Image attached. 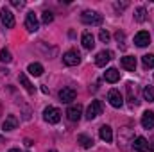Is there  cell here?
I'll list each match as a JSON object with an SVG mask.
<instances>
[{
  "mask_svg": "<svg viewBox=\"0 0 154 152\" xmlns=\"http://www.w3.org/2000/svg\"><path fill=\"white\" fill-rule=\"evenodd\" d=\"M81 20H82V23H86V25H100L104 18H102V14L97 13V11H84V13L81 14Z\"/></svg>",
  "mask_w": 154,
  "mask_h": 152,
  "instance_id": "1",
  "label": "cell"
},
{
  "mask_svg": "<svg viewBox=\"0 0 154 152\" xmlns=\"http://www.w3.org/2000/svg\"><path fill=\"white\" fill-rule=\"evenodd\" d=\"M43 120L48 122V123H59V120H61V111H59L57 108L48 106V108H45V111H43Z\"/></svg>",
  "mask_w": 154,
  "mask_h": 152,
  "instance_id": "2",
  "label": "cell"
},
{
  "mask_svg": "<svg viewBox=\"0 0 154 152\" xmlns=\"http://www.w3.org/2000/svg\"><path fill=\"white\" fill-rule=\"evenodd\" d=\"M99 114H102V102H100V100H91V104H90L88 109H86V118H88V120H93V118H97Z\"/></svg>",
  "mask_w": 154,
  "mask_h": 152,
  "instance_id": "3",
  "label": "cell"
},
{
  "mask_svg": "<svg viewBox=\"0 0 154 152\" xmlns=\"http://www.w3.org/2000/svg\"><path fill=\"white\" fill-rule=\"evenodd\" d=\"M63 63H65L66 66H75V65L81 63V54H79L77 50H68V52H65Z\"/></svg>",
  "mask_w": 154,
  "mask_h": 152,
  "instance_id": "4",
  "label": "cell"
},
{
  "mask_svg": "<svg viewBox=\"0 0 154 152\" xmlns=\"http://www.w3.org/2000/svg\"><path fill=\"white\" fill-rule=\"evenodd\" d=\"M25 29L29 31V32H36L39 29V22H38V16L31 11V13H27V16H25Z\"/></svg>",
  "mask_w": 154,
  "mask_h": 152,
  "instance_id": "5",
  "label": "cell"
},
{
  "mask_svg": "<svg viewBox=\"0 0 154 152\" xmlns=\"http://www.w3.org/2000/svg\"><path fill=\"white\" fill-rule=\"evenodd\" d=\"M108 100H109V104H111L113 108H116V109L124 106V97H122V93H120L118 90H109Z\"/></svg>",
  "mask_w": 154,
  "mask_h": 152,
  "instance_id": "6",
  "label": "cell"
},
{
  "mask_svg": "<svg viewBox=\"0 0 154 152\" xmlns=\"http://www.w3.org/2000/svg\"><path fill=\"white\" fill-rule=\"evenodd\" d=\"M0 20H2V23H4L7 29H13V27H14V14H13L7 7H4V9L0 11Z\"/></svg>",
  "mask_w": 154,
  "mask_h": 152,
  "instance_id": "7",
  "label": "cell"
},
{
  "mask_svg": "<svg viewBox=\"0 0 154 152\" xmlns=\"http://www.w3.org/2000/svg\"><path fill=\"white\" fill-rule=\"evenodd\" d=\"M111 59H113V52H111V50H102V52L97 54V57H95V65H97V66H106Z\"/></svg>",
  "mask_w": 154,
  "mask_h": 152,
  "instance_id": "8",
  "label": "cell"
},
{
  "mask_svg": "<svg viewBox=\"0 0 154 152\" xmlns=\"http://www.w3.org/2000/svg\"><path fill=\"white\" fill-rule=\"evenodd\" d=\"M81 114H82V106H81V104H72V106L66 109V116H68L70 122L81 120Z\"/></svg>",
  "mask_w": 154,
  "mask_h": 152,
  "instance_id": "9",
  "label": "cell"
},
{
  "mask_svg": "<svg viewBox=\"0 0 154 152\" xmlns=\"http://www.w3.org/2000/svg\"><path fill=\"white\" fill-rule=\"evenodd\" d=\"M75 90L74 88H63L61 91H59V99H61V102H65V104H70L72 100H75Z\"/></svg>",
  "mask_w": 154,
  "mask_h": 152,
  "instance_id": "10",
  "label": "cell"
},
{
  "mask_svg": "<svg viewBox=\"0 0 154 152\" xmlns=\"http://www.w3.org/2000/svg\"><path fill=\"white\" fill-rule=\"evenodd\" d=\"M131 147H133L136 152H149V143H147V140H145L143 136L134 138L133 143H131Z\"/></svg>",
  "mask_w": 154,
  "mask_h": 152,
  "instance_id": "11",
  "label": "cell"
},
{
  "mask_svg": "<svg viewBox=\"0 0 154 152\" xmlns=\"http://www.w3.org/2000/svg\"><path fill=\"white\" fill-rule=\"evenodd\" d=\"M151 43V34L147 31H140L136 36H134V45L136 47H147Z\"/></svg>",
  "mask_w": 154,
  "mask_h": 152,
  "instance_id": "12",
  "label": "cell"
},
{
  "mask_svg": "<svg viewBox=\"0 0 154 152\" xmlns=\"http://www.w3.org/2000/svg\"><path fill=\"white\" fill-rule=\"evenodd\" d=\"M120 65H122V68H125L129 72H134L136 70V57L134 56H125V57L120 59Z\"/></svg>",
  "mask_w": 154,
  "mask_h": 152,
  "instance_id": "13",
  "label": "cell"
},
{
  "mask_svg": "<svg viewBox=\"0 0 154 152\" xmlns=\"http://www.w3.org/2000/svg\"><path fill=\"white\" fill-rule=\"evenodd\" d=\"M99 136H100L102 141L111 143V141H113V129H111L109 125H102V127L99 129Z\"/></svg>",
  "mask_w": 154,
  "mask_h": 152,
  "instance_id": "14",
  "label": "cell"
},
{
  "mask_svg": "<svg viewBox=\"0 0 154 152\" xmlns=\"http://www.w3.org/2000/svg\"><path fill=\"white\" fill-rule=\"evenodd\" d=\"M16 127H18V118L14 114H9L2 123V131H14Z\"/></svg>",
  "mask_w": 154,
  "mask_h": 152,
  "instance_id": "15",
  "label": "cell"
},
{
  "mask_svg": "<svg viewBox=\"0 0 154 152\" xmlns=\"http://www.w3.org/2000/svg\"><path fill=\"white\" fill-rule=\"evenodd\" d=\"M142 125L143 129H152L154 127V111H145L142 114Z\"/></svg>",
  "mask_w": 154,
  "mask_h": 152,
  "instance_id": "16",
  "label": "cell"
},
{
  "mask_svg": "<svg viewBox=\"0 0 154 152\" xmlns=\"http://www.w3.org/2000/svg\"><path fill=\"white\" fill-rule=\"evenodd\" d=\"M81 43H82V47H84L86 50H91V48L95 47V38H93V34H91V32H84L82 38H81Z\"/></svg>",
  "mask_w": 154,
  "mask_h": 152,
  "instance_id": "17",
  "label": "cell"
},
{
  "mask_svg": "<svg viewBox=\"0 0 154 152\" xmlns=\"http://www.w3.org/2000/svg\"><path fill=\"white\" fill-rule=\"evenodd\" d=\"M77 143H81L82 149H91L93 147V138L88 134H79L77 136Z\"/></svg>",
  "mask_w": 154,
  "mask_h": 152,
  "instance_id": "18",
  "label": "cell"
},
{
  "mask_svg": "<svg viewBox=\"0 0 154 152\" xmlns=\"http://www.w3.org/2000/svg\"><path fill=\"white\" fill-rule=\"evenodd\" d=\"M104 79H106L108 82H111V84H113V82H116V81L120 79V72H118L116 68H108V70H106V74H104Z\"/></svg>",
  "mask_w": 154,
  "mask_h": 152,
  "instance_id": "19",
  "label": "cell"
},
{
  "mask_svg": "<svg viewBox=\"0 0 154 152\" xmlns=\"http://www.w3.org/2000/svg\"><path fill=\"white\" fill-rule=\"evenodd\" d=\"M18 81L22 82V86L25 88V91H27V93H31V95L34 93V86L31 84V81L27 79V75H25V74H20V75H18Z\"/></svg>",
  "mask_w": 154,
  "mask_h": 152,
  "instance_id": "20",
  "label": "cell"
},
{
  "mask_svg": "<svg viewBox=\"0 0 154 152\" xmlns=\"http://www.w3.org/2000/svg\"><path fill=\"white\" fill-rule=\"evenodd\" d=\"M27 72H29V75H32V77H39L43 74V66L39 63H31L27 66Z\"/></svg>",
  "mask_w": 154,
  "mask_h": 152,
  "instance_id": "21",
  "label": "cell"
},
{
  "mask_svg": "<svg viewBox=\"0 0 154 152\" xmlns=\"http://www.w3.org/2000/svg\"><path fill=\"white\" fill-rule=\"evenodd\" d=\"M133 88H134V84L129 82V84H127V91H129V106H131V108H136L140 102L136 100V93L133 91Z\"/></svg>",
  "mask_w": 154,
  "mask_h": 152,
  "instance_id": "22",
  "label": "cell"
},
{
  "mask_svg": "<svg viewBox=\"0 0 154 152\" xmlns=\"http://www.w3.org/2000/svg\"><path fill=\"white\" fill-rule=\"evenodd\" d=\"M142 93H143V100H147V102H154V88L152 86H145Z\"/></svg>",
  "mask_w": 154,
  "mask_h": 152,
  "instance_id": "23",
  "label": "cell"
},
{
  "mask_svg": "<svg viewBox=\"0 0 154 152\" xmlns=\"http://www.w3.org/2000/svg\"><path fill=\"white\" fill-rule=\"evenodd\" d=\"M142 63L145 68H154V54H145L142 57Z\"/></svg>",
  "mask_w": 154,
  "mask_h": 152,
  "instance_id": "24",
  "label": "cell"
},
{
  "mask_svg": "<svg viewBox=\"0 0 154 152\" xmlns=\"http://www.w3.org/2000/svg\"><path fill=\"white\" fill-rule=\"evenodd\" d=\"M145 14H147L145 7H138V9L134 11V20H136V22H145V18H147Z\"/></svg>",
  "mask_w": 154,
  "mask_h": 152,
  "instance_id": "25",
  "label": "cell"
},
{
  "mask_svg": "<svg viewBox=\"0 0 154 152\" xmlns=\"http://www.w3.org/2000/svg\"><path fill=\"white\" fill-rule=\"evenodd\" d=\"M13 61V56L7 48H2L0 50V63H11Z\"/></svg>",
  "mask_w": 154,
  "mask_h": 152,
  "instance_id": "26",
  "label": "cell"
},
{
  "mask_svg": "<svg viewBox=\"0 0 154 152\" xmlns=\"http://www.w3.org/2000/svg\"><path fill=\"white\" fill-rule=\"evenodd\" d=\"M52 20H54V14H52L50 11H45V13L41 14V22H43V23L48 25V23H52Z\"/></svg>",
  "mask_w": 154,
  "mask_h": 152,
  "instance_id": "27",
  "label": "cell"
},
{
  "mask_svg": "<svg viewBox=\"0 0 154 152\" xmlns=\"http://www.w3.org/2000/svg\"><path fill=\"white\" fill-rule=\"evenodd\" d=\"M99 38H100V41H102V43H108L111 36H109V32H108V31H100V34H99Z\"/></svg>",
  "mask_w": 154,
  "mask_h": 152,
  "instance_id": "28",
  "label": "cell"
},
{
  "mask_svg": "<svg viewBox=\"0 0 154 152\" xmlns=\"http://www.w3.org/2000/svg\"><path fill=\"white\" fill-rule=\"evenodd\" d=\"M11 4H13V5H14V7H18V9H22V7H23V5H25V2H23V0H13V2H11Z\"/></svg>",
  "mask_w": 154,
  "mask_h": 152,
  "instance_id": "29",
  "label": "cell"
},
{
  "mask_svg": "<svg viewBox=\"0 0 154 152\" xmlns=\"http://www.w3.org/2000/svg\"><path fill=\"white\" fill-rule=\"evenodd\" d=\"M125 7H127V2H122V4H115V9H120V11H122V9H125Z\"/></svg>",
  "mask_w": 154,
  "mask_h": 152,
  "instance_id": "30",
  "label": "cell"
},
{
  "mask_svg": "<svg viewBox=\"0 0 154 152\" xmlns=\"http://www.w3.org/2000/svg\"><path fill=\"white\" fill-rule=\"evenodd\" d=\"M149 152H154V143L152 145H149Z\"/></svg>",
  "mask_w": 154,
  "mask_h": 152,
  "instance_id": "31",
  "label": "cell"
},
{
  "mask_svg": "<svg viewBox=\"0 0 154 152\" xmlns=\"http://www.w3.org/2000/svg\"><path fill=\"white\" fill-rule=\"evenodd\" d=\"M9 152H22V150H20V149H11Z\"/></svg>",
  "mask_w": 154,
  "mask_h": 152,
  "instance_id": "32",
  "label": "cell"
},
{
  "mask_svg": "<svg viewBox=\"0 0 154 152\" xmlns=\"http://www.w3.org/2000/svg\"><path fill=\"white\" fill-rule=\"evenodd\" d=\"M48 152H57V150H48Z\"/></svg>",
  "mask_w": 154,
  "mask_h": 152,
  "instance_id": "33",
  "label": "cell"
}]
</instances>
